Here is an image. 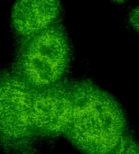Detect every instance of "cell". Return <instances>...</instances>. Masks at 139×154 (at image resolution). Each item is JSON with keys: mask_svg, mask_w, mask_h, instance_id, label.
<instances>
[{"mask_svg": "<svg viewBox=\"0 0 139 154\" xmlns=\"http://www.w3.org/2000/svg\"><path fill=\"white\" fill-rule=\"evenodd\" d=\"M110 2L114 3V4H117V5H121V4H125L130 0H109Z\"/></svg>", "mask_w": 139, "mask_h": 154, "instance_id": "obj_8", "label": "cell"}, {"mask_svg": "<svg viewBox=\"0 0 139 154\" xmlns=\"http://www.w3.org/2000/svg\"><path fill=\"white\" fill-rule=\"evenodd\" d=\"M72 109L71 79L44 88H33V122L37 136H64L71 120Z\"/></svg>", "mask_w": 139, "mask_h": 154, "instance_id": "obj_4", "label": "cell"}, {"mask_svg": "<svg viewBox=\"0 0 139 154\" xmlns=\"http://www.w3.org/2000/svg\"><path fill=\"white\" fill-rule=\"evenodd\" d=\"M64 14L63 0H14L9 15L10 31L20 42L62 23Z\"/></svg>", "mask_w": 139, "mask_h": 154, "instance_id": "obj_5", "label": "cell"}, {"mask_svg": "<svg viewBox=\"0 0 139 154\" xmlns=\"http://www.w3.org/2000/svg\"><path fill=\"white\" fill-rule=\"evenodd\" d=\"M33 88L11 68L0 77V130L3 149L14 154H32L38 137L33 122Z\"/></svg>", "mask_w": 139, "mask_h": 154, "instance_id": "obj_3", "label": "cell"}, {"mask_svg": "<svg viewBox=\"0 0 139 154\" xmlns=\"http://www.w3.org/2000/svg\"><path fill=\"white\" fill-rule=\"evenodd\" d=\"M72 116L64 138L81 154H106L130 129L121 102L90 79H71Z\"/></svg>", "mask_w": 139, "mask_h": 154, "instance_id": "obj_1", "label": "cell"}, {"mask_svg": "<svg viewBox=\"0 0 139 154\" xmlns=\"http://www.w3.org/2000/svg\"><path fill=\"white\" fill-rule=\"evenodd\" d=\"M125 21L128 28L139 34V5L131 8L128 12Z\"/></svg>", "mask_w": 139, "mask_h": 154, "instance_id": "obj_7", "label": "cell"}, {"mask_svg": "<svg viewBox=\"0 0 139 154\" xmlns=\"http://www.w3.org/2000/svg\"><path fill=\"white\" fill-rule=\"evenodd\" d=\"M106 154H139V140L129 129L118 143Z\"/></svg>", "mask_w": 139, "mask_h": 154, "instance_id": "obj_6", "label": "cell"}, {"mask_svg": "<svg viewBox=\"0 0 139 154\" xmlns=\"http://www.w3.org/2000/svg\"><path fill=\"white\" fill-rule=\"evenodd\" d=\"M17 42L11 69L30 87L40 89L68 79L75 51L62 23Z\"/></svg>", "mask_w": 139, "mask_h": 154, "instance_id": "obj_2", "label": "cell"}]
</instances>
